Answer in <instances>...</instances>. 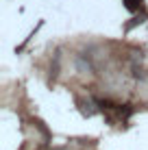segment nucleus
<instances>
[{"instance_id":"f257e3e1","label":"nucleus","mask_w":148,"mask_h":150,"mask_svg":"<svg viewBox=\"0 0 148 150\" xmlns=\"http://www.w3.org/2000/svg\"><path fill=\"white\" fill-rule=\"evenodd\" d=\"M126 7H129L131 11H135V9L142 7V0H126Z\"/></svg>"}]
</instances>
